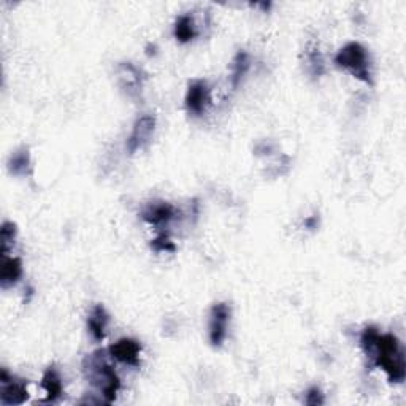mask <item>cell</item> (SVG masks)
Returning a JSON list of instances; mask_svg holds the SVG:
<instances>
[{"label":"cell","mask_w":406,"mask_h":406,"mask_svg":"<svg viewBox=\"0 0 406 406\" xmlns=\"http://www.w3.org/2000/svg\"><path fill=\"white\" fill-rule=\"evenodd\" d=\"M367 356L373 360L376 367L382 368L389 376L391 382H403L406 370H405V357L403 351L400 348V341L396 335L384 334L378 335L373 348Z\"/></svg>","instance_id":"1"},{"label":"cell","mask_w":406,"mask_h":406,"mask_svg":"<svg viewBox=\"0 0 406 406\" xmlns=\"http://www.w3.org/2000/svg\"><path fill=\"white\" fill-rule=\"evenodd\" d=\"M83 371L86 380L99 389L107 403H113L116 400L119 389H121V380H119L111 365L108 364L105 351L99 350L89 354L83 360Z\"/></svg>","instance_id":"2"},{"label":"cell","mask_w":406,"mask_h":406,"mask_svg":"<svg viewBox=\"0 0 406 406\" xmlns=\"http://www.w3.org/2000/svg\"><path fill=\"white\" fill-rule=\"evenodd\" d=\"M335 64L336 67L345 68L351 73L352 77H356L360 81L371 84V72H370V57L367 49L357 42H351L343 47L335 56Z\"/></svg>","instance_id":"3"},{"label":"cell","mask_w":406,"mask_h":406,"mask_svg":"<svg viewBox=\"0 0 406 406\" xmlns=\"http://www.w3.org/2000/svg\"><path fill=\"white\" fill-rule=\"evenodd\" d=\"M0 403L5 406L22 405L29 398L27 381L10 375L7 368L0 371Z\"/></svg>","instance_id":"4"},{"label":"cell","mask_w":406,"mask_h":406,"mask_svg":"<svg viewBox=\"0 0 406 406\" xmlns=\"http://www.w3.org/2000/svg\"><path fill=\"white\" fill-rule=\"evenodd\" d=\"M228 321H231V308H228L227 303H216V305L211 306L208 322V336L211 346H222L227 336Z\"/></svg>","instance_id":"5"},{"label":"cell","mask_w":406,"mask_h":406,"mask_svg":"<svg viewBox=\"0 0 406 406\" xmlns=\"http://www.w3.org/2000/svg\"><path fill=\"white\" fill-rule=\"evenodd\" d=\"M154 130H156V118L153 114H143V116L136 119L132 132H130L127 139V143H125L129 154L143 150L151 141Z\"/></svg>","instance_id":"6"},{"label":"cell","mask_w":406,"mask_h":406,"mask_svg":"<svg viewBox=\"0 0 406 406\" xmlns=\"http://www.w3.org/2000/svg\"><path fill=\"white\" fill-rule=\"evenodd\" d=\"M116 75L121 89L129 97H139L143 88V72L132 62H121L116 67Z\"/></svg>","instance_id":"7"},{"label":"cell","mask_w":406,"mask_h":406,"mask_svg":"<svg viewBox=\"0 0 406 406\" xmlns=\"http://www.w3.org/2000/svg\"><path fill=\"white\" fill-rule=\"evenodd\" d=\"M186 108L187 111L200 116L210 104V88L203 79H196L189 84L186 93Z\"/></svg>","instance_id":"8"},{"label":"cell","mask_w":406,"mask_h":406,"mask_svg":"<svg viewBox=\"0 0 406 406\" xmlns=\"http://www.w3.org/2000/svg\"><path fill=\"white\" fill-rule=\"evenodd\" d=\"M108 352H110V356L114 360H118V362L136 367V365L140 364L141 345L132 338H121L116 343H113Z\"/></svg>","instance_id":"9"},{"label":"cell","mask_w":406,"mask_h":406,"mask_svg":"<svg viewBox=\"0 0 406 406\" xmlns=\"http://www.w3.org/2000/svg\"><path fill=\"white\" fill-rule=\"evenodd\" d=\"M176 216V210L169 202H151L141 210V217L148 224L164 226Z\"/></svg>","instance_id":"10"},{"label":"cell","mask_w":406,"mask_h":406,"mask_svg":"<svg viewBox=\"0 0 406 406\" xmlns=\"http://www.w3.org/2000/svg\"><path fill=\"white\" fill-rule=\"evenodd\" d=\"M22 276V264L19 257H8L2 254V268H0V286L2 289L13 288Z\"/></svg>","instance_id":"11"},{"label":"cell","mask_w":406,"mask_h":406,"mask_svg":"<svg viewBox=\"0 0 406 406\" xmlns=\"http://www.w3.org/2000/svg\"><path fill=\"white\" fill-rule=\"evenodd\" d=\"M42 387L43 391L47 392V397H45L43 403H54L62 397L64 387H62L61 375L59 371L56 370V367H48L47 371H45L42 378Z\"/></svg>","instance_id":"12"},{"label":"cell","mask_w":406,"mask_h":406,"mask_svg":"<svg viewBox=\"0 0 406 406\" xmlns=\"http://www.w3.org/2000/svg\"><path fill=\"white\" fill-rule=\"evenodd\" d=\"M108 321H110V318H108V313L102 305H95L91 310L88 316V329L95 341H102L105 338Z\"/></svg>","instance_id":"13"},{"label":"cell","mask_w":406,"mask_h":406,"mask_svg":"<svg viewBox=\"0 0 406 406\" xmlns=\"http://www.w3.org/2000/svg\"><path fill=\"white\" fill-rule=\"evenodd\" d=\"M8 171L15 176H29L32 171V161L29 148L22 146L11 154L8 159Z\"/></svg>","instance_id":"14"},{"label":"cell","mask_w":406,"mask_h":406,"mask_svg":"<svg viewBox=\"0 0 406 406\" xmlns=\"http://www.w3.org/2000/svg\"><path fill=\"white\" fill-rule=\"evenodd\" d=\"M305 56H306V65H308V72L310 75L316 79L321 78L324 73V57L321 49H319V45L314 42V40H310L305 47Z\"/></svg>","instance_id":"15"},{"label":"cell","mask_w":406,"mask_h":406,"mask_svg":"<svg viewBox=\"0 0 406 406\" xmlns=\"http://www.w3.org/2000/svg\"><path fill=\"white\" fill-rule=\"evenodd\" d=\"M175 37L181 43H189L191 40L196 38L197 31L196 24H194L192 16L189 15H181L175 21Z\"/></svg>","instance_id":"16"},{"label":"cell","mask_w":406,"mask_h":406,"mask_svg":"<svg viewBox=\"0 0 406 406\" xmlns=\"http://www.w3.org/2000/svg\"><path fill=\"white\" fill-rule=\"evenodd\" d=\"M249 65H251V61H249V54L246 53V51L240 49L238 53L235 54L232 61V77H231V81H232V88L237 89L240 83H242V79L244 78L246 73L249 70Z\"/></svg>","instance_id":"17"},{"label":"cell","mask_w":406,"mask_h":406,"mask_svg":"<svg viewBox=\"0 0 406 406\" xmlns=\"http://www.w3.org/2000/svg\"><path fill=\"white\" fill-rule=\"evenodd\" d=\"M16 224L10 221H5L2 224V228H0V243H2V254H7V249L11 244H15L16 240Z\"/></svg>","instance_id":"18"},{"label":"cell","mask_w":406,"mask_h":406,"mask_svg":"<svg viewBox=\"0 0 406 406\" xmlns=\"http://www.w3.org/2000/svg\"><path fill=\"white\" fill-rule=\"evenodd\" d=\"M151 249L156 251V253H175L176 248L169 235L161 233V235L156 237L151 242Z\"/></svg>","instance_id":"19"},{"label":"cell","mask_w":406,"mask_h":406,"mask_svg":"<svg viewBox=\"0 0 406 406\" xmlns=\"http://www.w3.org/2000/svg\"><path fill=\"white\" fill-rule=\"evenodd\" d=\"M305 403L310 406H321L324 405V393L319 387H310L306 392Z\"/></svg>","instance_id":"20"},{"label":"cell","mask_w":406,"mask_h":406,"mask_svg":"<svg viewBox=\"0 0 406 406\" xmlns=\"http://www.w3.org/2000/svg\"><path fill=\"white\" fill-rule=\"evenodd\" d=\"M318 224V221H316V217H310V219H306V226L310 227V228H314Z\"/></svg>","instance_id":"21"}]
</instances>
